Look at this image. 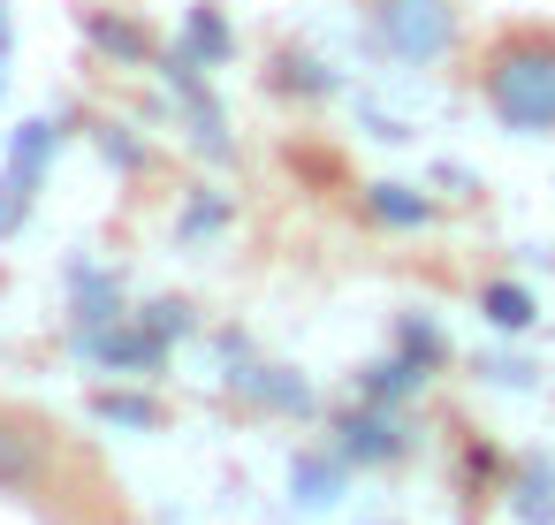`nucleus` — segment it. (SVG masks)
<instances>
[{"label":"nucleus","mask_w":555,"mask_h":525,"mask_svg":"<svg viewBox=\"0 0 555 525\" xmlns=\"http://www.w3.org/2000/svg\"><path fill=\"white\" fill-rule=\"evenodd\" d=\"M472 92L509 138H555V24H502L472 54Z\"/></svg>","instance_id":"nucleus-1"},{"label":"nucleus","mask_w":555,"mask_h":525,"mask_svg":"<svg viewBox=\"0 0 555 525\" xmlns=\"http://www.w3.org/2000/svg\"><path fill=\"white\" fill-rule=\"evenodd\" d=\"M365 31L380 39L388 62L434 69V62H456V47H464V9H456V0H365Z\"/></svg>","instance_id":"nucleus-2"},{"label":"nucleus","mask_w":555,"mask_h":525,"mask_svg":"<svg viewBox=\"0 0 555 525\" xmlns=\"http://www.w3.org/2000/svg\"><path fill=\"white\" fill-rule=\"evenodd\" d=\"M54 153H62V123H54V115H31V123L16 130V145H9V168H0V236L31 214V199H39Z\"/></svg>","instance_id":"nucleus-3"},{"label":"nucleus","mask_w":555,"mask_h":525,"mask_svg":"<svg viewBox=\"0 0 555 525\" xmlns=\"http://www.w3.org/2000/svg\"><path fill=\"white\" fill-rule=\"evenodd\" d=\"M47 464H54V441L39 434V419L0 411V495L39 487V479H47Z\"/></svg>","instance_id":"nucleus-4"},{"label":"nucleus","mask_w":555,"mask_h":525,"mask_svg":"<svg viewBox=\"0 0 555 525\" xmlns=\"http://www.w3.org/2000/svg\"><path fill=\"white\" fill-rule=\"evenodd\" d=\"M343 464H396L403 449H411V434H403V419L388 411V404H365L358 396V411L343 419Z\"/></svg>","instance_id":"nucleus-5"},{"label":"nucleus","mask_w":555,"mask_h":525,"mask_svg":"<svg viewBox=\"0 0 555 525\" xmlns=\"http://www.w3.org/2000/svg\"><path fill=\"white\" fill-rule=\"evenodd\" d=\"M176 54H191L198 69H221V62L236 54V31H229V16L214 9V0H198V9L183 16V31H176Z\"/></svg>","instance_id":"nucleus-6"},{"label":"nucleus","mask_w":555,"mask_h":525,"mask_svg":"<svg viewBox=\"0 0 555 525\" xmlns=\"http://www.w3.org/2000/svg\"><path fill=\"white\" fill-rule=\"evenodd\" d=\"M365 221H380V229H426L434 199L411 191V183H365Z\"/></svg>","instance_id":"nucleus-7"},{"label":"nucleus","mask_w":555,"mask_h":525,"mask_svg":"<svg viewBox=\"0 0 555 525\" xmlns=\"http://www.w3.org/2000/svg\"><path fill=\"white\" fill-rule=\"evenodd\" d=\"M251 404H267V411H312V388L289 373V366H244V373H229Z\"/></svg>","instance_id":"nucleus-8"},{"label":"nucleus","mask_w":555,"mask_h":525,"mask_svg":"<svg viewBox=\"0 0 555 525\" xmlns=\"http://www.w3.org/2000/svg\"><path fill=\"white\" fill-rule=\"evenodd\" d=\"M85 39H92L100 54H122V62H153V31H145L138 16H107V9H92V16H85Z\"/></svg>","instance_id":"nucleus-9"},{"label":"nucleus","mask_w":555,"mask_h":525,"mask_svg":"<svg viewBox=\"0 0 555 525\" xmlns=\"http://www.w3.org/2000/svg\"><path fill=\"white\" fill-rule=\"evenodd\" d=\"M343 449H327V457H305L297 472H289V487H305V502H335V487H343Z\"/></svg>","instance_id":"nucleus-10"},{"label":"nucleus","mask_w":555,"mask_h":525,"mask_svg":"<svg viewBox=\"0 0 555 525\" xmlns=\"http://www.w3.org/2000/svg\"><path fill=\"white\" fill-rule=\"evenodd\" d=\"M479 305H487L494 328H525V320H532V290H525V282H487Z\"/></svg>","instance_id":"nucleus-11"},{"label":"nucleus","mask_w":555,"mask_h":525,"mask_svg":"<svg viewBox=\"0 0 555 525\" xmlns=\"http://www.w3.org/2000/svg\"><path fill=\"white\" fill-rule=\"evenodd\" d=\"M403 358L426 373V366H441V328L434 320H403Z\"/></svg>","instance_id":"nucleus-12"},{"label":"nucleus","mask_w":555,"mask_h":525,"mask_svg":"<svg viewBox=\"0 0 555 525\" xmlns=\"http://www.w3.org/2000/svg\"><path fill=\"white\" fill-rule=\"evenodd\" d=\"M100 419H130V426H153L160 411H153V404H138V396H115V388H107V396H100Z\"/></svg>","instance_id":"nucleus-13"},{"label":"nucleus","mask_w":555,"mask_h":525,"mask_svg":"<svg viewBox=\"0 0 555 525\" xmlns=\"http://www.w3.org/2000/svg\"><path fill=\"white\" fill-rule=\"evenodd\" d=\"M0 69H9V0H0Z\"/></svg>","instance_id":"nucleus-14"}]
</instances>
